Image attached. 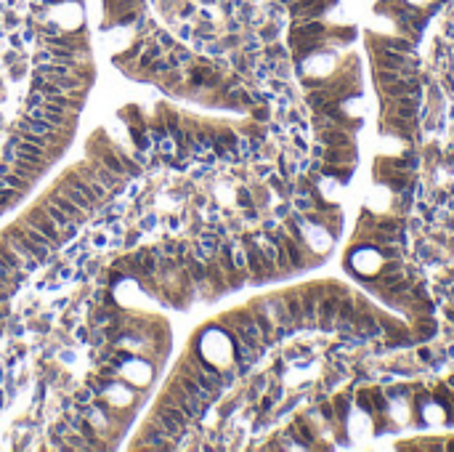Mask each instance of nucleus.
Segmentation results:
<instances>
[{"label": "nucleus", "instance_id": "nucleus-1", "mask_svg": "<svg viewBox=\"0 0 454 452\" xmlns=\"http://www.w3.org/2000/svg\"><path fill=\"white\" fill-rule=\"evenodd\" d=\"M162 397L170 399L175 407H181V410L186 412V418L191 421V423H194V421H200L202 415H205V410H207V404H202V402H197L194 397H189L175 378L168 383V388H165V394H162Z\"/></svg>", "mask_w": 454, "mask_h": 452}, {"label": "nucleus", "instance_id": "nucleus-2", "mask_svg": "<svg viewBox=\"0 0 454 452\" xmlns=\"http://www.w3.org/2000/svg\"><path fill=\"white\" fill-rule=\"evenodd\" d=\"M24 224H29L32 229H38L41 234H45V237L51 239L54 245H61V229L51 221V216L43 211V205H35L32 211L24 216Z\"/></svg>", "mask_w": 454, "mask_h": 452}, {"label": "nucleus", "instance_id": "nucleus-3", "mask_svg": "<svg viewBox=\"0 0 454 452\" xmlns=\"http://www.w3.org/2000/svg\"><path fill=\"white\" fill-rule=\"evenodd\" d=\"M337 306H340V295L335 292H324L319 298V306H316V322H319V330L330 332L335 330V317H337Z\"/></svg>", "mask_w": 454, "mask_h": 452}, {"label": "nucleus", "instance_id": "nucleus-4", "mask_svg": "<svg viewBox=\"0 0 454 452\" xmlns=\"http://www.w3.org/2000/svg\"><path fill=\"white\" fill-rule=\"evenodd\" d=\"M141 450H178L175 447L173 439H168V434L162 431L160 425H154L152 421L147 423L144 428V434H141Z\"/></svg>", "mask_w": 454, "mask_h": 452}, {"label": "nucleus", "instance_id": "nucleus-5", "mask_svg": "<svg viewBox=\"0 0 454 452\" xmlns=\"http://www.w3.org/2000/svg\"><path fill=\"white\" fill-rule=\"evenodd\" d=\"M186 80L194 91H197V88H221V83H224V78L215 72L213 66H207V64H194L189 69Z\"/></svg>", "mask_w": 454, "mask_h": 452}, {"label": "nucleus", "instance_id": "nucleus-6", "mask_svg": "<svg viewBox=\"0 0 454 452\" xmlns=\"http://www.w3.org/2000/svg\"><path fill=\"white\" fill-rule=\"evenodd\" d=\"M250 311H253L255 325H258V330H261V335H263L266 346H271L274 341H277V327H274V319L266 314V309H263V304H261V298L250 304Z\"/></svg>", "mask_w": 454, "mask_h": 452}, {"label": "nucleus", "instance_id": "nucleus-7", "mask_svg": "<svg viewBox=\"0 0 454 452\" xmlns=\"http://www.w3.org/2000/svg\"><path fill=\"white\" fill-rule=\"evenodd\" d=\"M152 423H154V425H160L162 431L168 434V439H173V442H175V447H178V439H184V434H186V431H189V428H184V425H178V423H175L173 418H170L168 412L162 410L160 404H157V410H154V415H152Z\"/></svg>", "mask_w": 454, "mask_h": 452}, {"label": "nucleus", "instance_id": "nucleus-8", "mask_svg": "<svg viewBox=\"0 0 454 452\" xmlns=\"http://www.w3.org/2000/svg\"><path fill=\"white\" fill-rule=\"evenodd\" d=\"M316 139H319L324 146H356L353 144V133H348L346 128L340 125H330L324 131H316Z\"/></svg>", "mask_w": 454, "mask_h": 452}, {"label": "nucleus", "instance_id": "nucleus-9", "mask_svg": "<svg viewBox=\"0 0 454 452\" xmlns=\"http://www.w3.org/2000/svg\"><path fill=\"white\" fill-rule=\"evenodd\" d=\"M244 255H247V274H250V279L253 282H266V271H263V253H261V248H258V242H253V245H247L244 248Z\"/></svg>", "mask_w": 454, "mask_h": 452}, {"label": "nucleus", "instance_id": "nucleus-10", "mask_svg": "<svg viewBox=\"0 0 454 452\" xmlns=\"http://www.w3.org/2000/svg\"><path fill=\"white\" fill-rule=\"evenodd\" d=\"M321 160L335 165H356V146H324Z\"/></svg>", "mask_w": 454, "mask_h": 452}, {"label": "nucleus", "instance_id": "nucleus-11", "mask_svg": "<svg viewBox=\"0 0 454 452\" xmlns=\"http://www.w3.org/2000/svg\"><path fill=\"white\" fill-rule=\"evenodd\" d=\"M16 128H24V131H32V133H38V136H45L51 144H61V141H56V139H59V128H54L48 120H43V118H24Z\"/></svg>", "mask_w": 454, "mask_h": 452}, {"label": "nucleus", "instance_id": "nucleus-12", "mask_svg": "<svg viewBox=\"0 0 454 452\" xmlns=\"http://www.w3.org/2000/svg\"><path fill=\"white\" fill-rule=\"evenodd\" d=\"M175 381L181 383V388L186 391L189 397H194V399H197V402H202V404H210V402H213V399H215L213 394H210V391H205V388H202V386L197 383V381H194V378H191L189 372L178 370V375H175Z\"/></svg>", "mask_w": 454, "mask_h": 452}, {"label": "nucleus", "instance_id": "nucleus-13", "mask_svg": "<svg viewBox=\"0 0 454 452\" xmlns=\"http://www.w3.org/2000/svg\"><path fill=\"white\" fill-rule=\"evenodd\" d=\"M48 199H51L54 205H59L61 211L67 213V216L72 218V221H75V224H82V221H85V211H82V208H78V205H75V202H72L69 197H64L59 189H54V192L48 195Z\"/></svg>", "mask_w": 454, "mask_h": 452}, {"label": "nucleus", "instance_id": "nucleus-14", "mask_svg": "<svg viewBox=\"0 0 454 452\" xmlns=\"http://www.w3.org/2000/svg\"><path fill=\"white\" fill-rule=\"evenodd\" d=\"M284 298V306L293 317L295 327H306V317H303V304H300V290H290V292H281Z\"/></svg>", "mask_w": 454, "mask_h": 452}, {"label": "nucleus", "instance_id": "nucleus-15", "mask_svg": "<svg viewBox=\"0 0 454 452\" xmlns=\"http://www.w3.org/2000/svg\"><path fill=\"white\" fill-rule=\"evenodd\" d=\"M56 189H59V192H61V195H64V197H69L72 199V202H75V205H78V208H82V211L88 213V211H94V205H91V199L85 197V195H82V192H78V189H75V186H69L67 181H59V184H56Z\"/></svg>", "mask_w": 454, "mask_h": 452}, {"label": "nucleus", "instance_id": "nucleus-16", "mask_svg": "<svg viewBox=\"0 0 454 452\" xmlns=\"http://www.w3.org/2000/svg\"><path fill=\"white\" fill-rule=\"evenodd\" d=\"M94 173H96V178H98V184H104V189H107V192H115V189L122 184V176L112 173L109 168H104L101 162H96V165H94Z\"/></svg>", "mask_w": 454, "mask_h": 452}, {"label": "nucleus", "instance_id": "nucleus-17", "mask_svg": "<svg viewBox=\"0 0 454 452\" xmlns=\"http://www.w3.org/2000/svg\"><path fill=\"white\" fill-rule=\"evenodd\" d=\"M41 205H43V211H45V213H48V216H51V221H54V224L59 226V229H67L69 224H75V221H72V218H69L67 213L61 211V208H59V205H54V202H51V199H48V197L43 199Z\"/></svg>", "mask_w": 454, "mask_h": 452}, {"label": "nucleus", "instance_id": "nucleus-18", "mask_svg": "<svg viewBox=\"0 0 454 452\" xmlns=\"http://www.w3.org/2000/svg\"><path fill=\"white\" fill-rule=\"evenodd\" d=\"M22 232L27 234V239L32 242V245H35V248H43V250H51V253L56 250V245L51 242V239L45 237V234H41L38 229H32L29 224H24V221H22Z\"/></svg>", "mask_w": 454, "mask_h": 452}, {"label": "nucleus", "instance_id": "nucleus-19", "mask_svg": "<svg viewBox=\"0 0 454 452\" xmlns=\"http://www.w3.org/2000/svg\"><path fill=\"white\" fill-rule=\"evenodd\" d=\"M321 173L324 176H335L337 181H348L353 176V165H335V162H324L321 165Z\"/></svg>", "mask_w": 454, "mask_h": 452}, {"label": "nucleus", "instance_id": "nucleus-20", "mask_svg": "<svg viewBox=\"0 0 454 452\" xmlns=\"http://www.w3.org/2000/svg\"><path fill=\"white\" fill-rule=\"evenodd\" d=\"M383 48H390V51H399V53H412L414 45L409 43V40L404 38H374Z\"/></svg>", "mask_w": 454, "mask_h": 452}, {"label": "nucleus", "instance_id": "nucleus-21", "mask_svg": "<svg viewBox=\"0 0 454 452\" xmlns=\"http://www.w3.org/2000/svg\"><path fill=\"white\" fill-rule=\"evenodd\" d=\"M162 53H165V48H162L157 40H152L147 48L141 51V59H138V64H141V66H149L152 62H154V59H160Z\"/></svg>", "mask_w": 454, "mask_h": 452}, {"label": "nucleus", "instance_id": "nucleus-22", "mask_svg": "<svg viewBox=\"0 0 454 452\" xmlns=\"http://www.w3.org/2000/svg\"><path fill=\"white\" fill-rule=\"evenodd\" d=\"M0 261H6V264L11 266V269H19V271L24 269V261H22V255H16V253L11 250L8 245H6V242H0Z\"/></svg>", "mask_w": 454, "mask_h": 452}, {"label": "nucleus", "instance_id": "nucleus-23", "mask_svg": "<svg viewBox=\"0 0 454 452\" xmlns=\"http://www.w3.org/2000/svg\"><path fill=\"white\" fill-rule=\"evenodd\" d=\"M3 181H6V186H11V189H16V192H27V186H29V181L27 178H22L19 173H14V171H8V173H3Z\"/></svg>", "mask_w": 454, "mask_h": 452}, {"label": "nucleus", "instance_id": "nucleus-24", "mask_svg": "<svg viewBox=\"0 0 454 452\" xmlns=\"http://www.w3.org/2000/svg\"><path fill=\"white\" fill-rule=\"evenodd\" d=\"M16 133L24 139V141H29V144H35V146H43L45 152H48V146H51V141L45 139V136H38V133H32V131H24V128H16Z\"/></svg>", "mask_w": 454, "mask_h": 452}, {"label": "nucleus", "instance_id": "nucleus-25", "mask_svg": "<svg viewBox=\"0 0 454 452\" xmlns=\"http://www.w3.org/2000/svg\"><path fill=\"white\" fill-rule=\"evenodd\" d=\"M69 434H72V428H69L67 421H59V423L54 425V431H51V437L54 439H67Z\"/></svg>", "mask_w": 454, "mask_h": 452}, {"label": "nucleus", "instance_id": "nucleus-26", "mask_svg": "<svg viewBox=\"0 0 454 452\" xmlns=\"http://www.w3.org/2000/svg\"><path fill=\"white\" fill-rule=\"evenodd\" d=\"M327 85V78H303V88L306 91H319Z\"/></svg>", "mask_w": 454, "mask_h": 452}, {"label": "nucleus", "instance_id": "nucleus-27", "mask_svg": "<svg viewBox=\"0 0 454 452\" xmlns=\"http://www.w3.org/2000/svg\"><path fill=\"white\" fill-rule=\"evenodd\" d=\"M237 199H240L242 208H253V205H255L253 192H250V189H240V192H237Z\"/></svg>", "mask_w": 454, "mask_h": 452}, {"label": "nucleus", "instance_id": "nucleus-28", "mask_svg": "<svg viewBox=\"0 0 454 452\" xmlns=\"http://www.w3.org/2000/svg\"><path fill=\"white\" fill-rule=\"evenodd\" d=\"M335 410H337V418L340 421H346V415H348V399L346 397H335Z\"/></svg>", "mask_w": 454, "mask_h": 452}, {"label": "nucleus", "instance_id": "nucleus-29", "mask_svg": "<svg viewBox=\"0 0 454 452\" xmlns=\"http://www.w3.org/2000/svg\"><path fill=\"white\" fill-rule=\"evenodd\" d=\"M277 32H279V24H268L261 29V38L266 40V43H274V40H277Z\"/></svg>", "mask_w": 454, "mask_h": 452}, {"label": "nucleus", "instance_id": "nucleus-30", "mask_svg": "<svg viewBox=\"0 0 454 452\" xmlns=\"http://www.w3.org/2000/svg\"><path fill=\"white\" fill-rule=\"evenodd\" d=\"M154 40L160 43V45H162V48H165V51H173V48H175V40L170 38L168 32H157V38H154Z\"/></svg>", "mask_w": 454, "mask_h": 452}, {"label": "nucleus", "instance_id": "nucleus-31", "mask_svg": "<svg viewBox=\"0 0 454 452\" xmlns=\"http://www.w3.org/2000/svg\"><path fill=\"white\" fill-rule=\"evenodd\" d=\"M268 186H271V189H277V192H279L281 197H287V192H290V189L284 186V181H281L279 176H271V181H268Z\"/></svg>", "mask_w": 454, "mask_h": 452}, {"label": "nucleus", "instance_id": "nucleus-32", "mask_svg": "<svg viewBox=\"0 0 454 452\" xmlns=\"http://www.w3.org/2000/svg\"><path fill=\"white\" fill-rule=\"evenodd\" d=\"M0 157H3V162H8V165H14L16 160H19V152H16L14 146H6V149H3V155H0Z\"/></svg>", "mask_w": 454, "mask_h": 452}, {"label": "nucleus", "instance_id": "nucleus-33", "mask_svg": "<svg viewBox=\"0 0 454 452\" xmlns=\"http://www.w3.org/2000/svg\"><path fill=\"white\" fill-rule=\"evenodd\" d=\"M253 199H258L261 205H266V202H268V189H266V186H253Z\"/></svg>", "mask_w": 454, "mask_h": 452}, {"label": "nucleus", "instance_id": "nucleus-34", "mask_svg": "<svg viewBox=\"0 0 454 452\" xmlns=\"http://www.w3.org/2000/svg\"><path fill=\"white\" fill-rule=\"evenodd\" d=\"M266 56H271V59H287V51H284L281 45H268Z\"/></svg>", "mask_w": 454, "mask_h": 452}, {"label": "nucleus", "instance_id": "nucleus-35", "mask_svg": "<svg viewBox=\"0 0 454 452\" xmlns=\"http://www.w3.org/2000/svg\"><path fill=\"white\" fill-rule=\"evenodd\" d=\"M43 99H45V96H43L41 91H35V88H32V93H29V99H27V106H41Z\"/></svg>", "mask_w": 454, "mask_h": 452}, {"label": "nucleus", "instance_id": "nucleus-36", "mask_svg": "<svg viewBox=\"0 0 454 452\" xmlns=\"http://www.w3.org/2000/svg\"><path fill=\"white\" fill-rule=\"evenodd\" d=\"M253 118H258V122H266L268 109H266V106H253Z\"/></svg>", "mask_w": 454, "mask_h": 452}, {"label": "nucleus", "instance_id": "nucleus-37", "mask_svg": "<svg viewBox=\"0 0 454 452\" xmlns=\"http://www.w3.org/2000/svg\"><path fill=\"white\" fill-rule=\"evenodd\" d=\"M221 45H224V48H237V45H240V38H237V35H228V38H224Z\"/></svg>", "mask_w": 454, "mask_h": 452}, {"label": "nucleus", "instance_id": "nucleus-38", "mask_svg": "<svg viewBox=\"0 0 454 452\" xmlns=\"http://www.w3.org/2000/svg\"><path fill=\"white\" fill-rule=\"evenodd\" d=\"M420 359H423V362H430V348H425V346H423V348H420Z\"/></svg>", "mask_w": 454, "mask_h": 452}, {"label": "nucleus", "instance_id": "nucleus-39", "mask_svg": "<svg viewBox=\"0 0 454 452\" xmlns=\"http://www.w3.org/2000/svg\"><path fill=\"white\" fill-rule=\"evenodd\" d=\"M6 62H8V64H14V62H16V53H14V51L6 53Z\"/></svg>", "mask_w": 454, "mask_h": 452}, {"label": "nucleus", "instance_id": "nucleus-40", "mask_svg": "<svg viewBox=\"0 0 454 452\" xmlns=\"http://www.w3.org/2000/svg\"><path fill=\"white\" fill-rule=\"evenodd\" d=\"M446 386H449V388L454 391V375H449V378H446Z\"/></svg>", "mask_w": 454, "mask_h": 452}]
</instances>
